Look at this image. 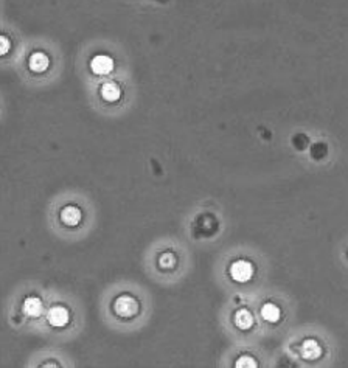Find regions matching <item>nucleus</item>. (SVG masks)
Instances as JSON below:
<instances>
[{
    "mask_svg": "<svg viewBox=\"0 0 348 368\" xmlns=\"http://www.w3.org/2000/svg\"><path fill=\"white\" fill-rule=\"evenodd\" d=\"M113 308H115V312H117L120 317H125V318H129V317H132L138 312L137 300L129 297V295H123V297L115 300Z\"/></svg>",
    "mask_w": 348,
    "mask_h": 368,
    "instance_id": "f257e3e1",
    "label": "nucleus"
},
{
    "mask_svg": "<svg viewBox=\"0 0 348 368\" xmlns=\"http://www.w3.org/2000/svg\"><path fill=\"white\" fill-rule=\"evenodd\" d=\"M230 275L235 281L238 283H246L252 278L253 275V267L249 261H235L234 264L230 266Z\"/></svg>",
    "mask_w": 348,
    "mask_h": 368,
    "instance_id": "f03ea898",
    "label": "nucleus"
},
{
    "mask_svg": "<svg viewBox=\"0 0 348 368\" xmlns=\"http://www.w3.org/2000/svg\"><path fill=\"white\" fill-rule=\"evenodd\" d=\"M113 59L107 55H98L92 59L90 68L97 75H107L113 70Z\"/></svg>",
    "mask_w": 348,
    "mask_h": 368,
    "instance_id": "7ed1b4c3",
    "label": "nucleus"
},
{
    "mask_svg": "<svg viewBox=\"0 0 348 368\" xmlns=\"http://www.w3.org/2000/svg\"><path fill=\"white\" fill-rule=\"evenodd\" d=\"M49 321L52 326H65L67 321H68V311L64 308V306H53L50 311H49V315H47Z\"/></svg>",
    "mask_w": 348,
    "mask_h": 368,
    "instance_id": "20e7f679",
    "label": "nucleus"
},
{
    "mask_svg": "<svg viewBox=\"0 0 348 368\" xmlns=\"http://www.w3.org/2000/svg\"><path fill=\"white\" fill-rule=\"evenodd\" d=\"M28 65L30 68L34 72V73H42L49 68L50 65V59L45 53L42 52H36L30 56V61H28Z\"/></svg>",
    "mask_w": 348,
    "mask_h": 368,
    "instance_id": "39448f33",
    "label": "nucleus"
},
{
    "mask_svg": "<svg viewBox=\"0 0 348 368\" xmlns=\"http://www.w3.org/2000/svg\"><path fill=\"white\" fill-rule=\"evenodd\" d=\"M61 221H62V224L70 225V227L78 225V222L81 221V210L75 205L64 207L61 212Z\"/></svg>",
    "mask_w": 348,
    "mask_h": 368,
    "instance_id": "423d86ee",
    "label": "nucleus"
},
{
    "mask_svg": "<svg viewBox=\"0 0 348 368\" xmlns=\"http://www.w3.org/2000/svg\"><path fill=\"white\" fill-rule=\"evenodd\" d=\"M22 311L28 315V317H39L42 314V302L36 297H28L24 302Z\"/></svg>",
    "mask_w": 348,
    "mask_h": 368,
    "instance_id": "0eeeda50",
    "label": "nucleus"
},
{
    "mask_svg": "<svg viewBox=\"0 0 348 368\" xmlns=\"http://www.w3.org/2000/svg\"><path fill=\"white\" fill-rule=\"evenodd\" d=\"M101 97L106 101H117L120 98V89L115 83H106L101 86Z\"/></svg>",
    "mask_w": 348,
    "mask_h": 368,
    "instance_id": "6e6552de",
    "label": "nucleus"
},
{
    "mask_svg": "<svg viewBox=\"0 0 348 368\" xmlns=\"http://www.w3.org/2000/svg\"><path fill=\"white\" fill-rule=\"evenodd\" d=\"M235 323H237L238 328H241V330H249L252 326V323H253L252 314L249 311H246V309L238 311L237 315H235Z\"/></svg>",
    "mask_w": 348,
    "mask_h": 368,
    "instance_id": "1a4fd4ad",
    "label": "nucleus"
},
{
    "mask_svg": "<svg viewBox=\"0 0 348 368\" xmlns=\"http://www.w3.org/2000/svg\"><path fill=\"white\" fill-rule=\"evenodd\" d=\"M261 315L267 321H277L280 318V309L275 305H272V303H266L261 308Z\"/></svg>",
    "mask_w": 348,
    "mask_h": 368,
    "instance_id": "9d476101",
    "label": "nucleus"
},
{
    "mask_svg": "<svg viewBox=\"0 0 348 368\" xmlns=\"http://www.w3.org/2000/svg\"><path fill=\"white\" fill-rule=\"evenodd\" d=\"M301 353L308 359H314V357H317L320 354V347L317 345L316 340H306L301 345Z\"/></svg>",
    "mask_w": 348,
    "mask_h": 368,
    "instance_id": "9b49d317",
    "label": "nucleus"
},
{
    "mask_svg": "<svg viewBox=\"0 0 348 368\" xmlns=\"http://www.w3.org/2000/svg\"><path fill=\"white\" fill-rule=\"evenodd\" d=\"M159 264H160V267H164V269H170V267H173V266L176 264V257H174L171 252H167V254H164V255L160 257Z\"/></svg>",
    "mask_w": 348,
    "mask_h": 368,
    "instance_id": "f8f14e48",
    "label": "nucleus"
},
{
    "mask_svg": "<svg viewBox=\"0 0 348 368\" xmlns=\"http://www.w3.org/2000/svg\"><path fill=\"white\" fill-rule=\"evenodd\" d=\"M237 366H238V368H243V366H250V368H255V366H257V362H255L252 357H249V356H243V357H240V359H238V362H237Z\"/></svg>",
    "mask_w": 348,
    "mask_h": 368,
    "instance_id": "ddd939ff",
    "label": "nucleus"
},
{
    "mask_svg": "<svg viewBox=\"0 0 348 368\" xmlns=\"http://www.w3.org/2000/svg\"><path fill=\"white\" fill-rule=\"evenodd\" d=\"M10 47H11L10 39L5 37V36H0V56L7 55V53L10 52Z\"/></svg>",
    "mask_w": 348,
    "mask_h": 368,
    "instance_id": "4468645a",
    "label": "nucleus"
}]
</instances>
